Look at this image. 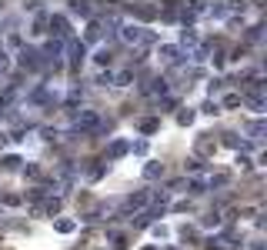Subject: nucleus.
I'll return each instance as SVG.
<instances>
[{
    "label": "nucleus",
    "mask_w": 267,
    "mask_h": 250,
    "mask_svg": "<svg viewBox=\"0 0 267 250\" xmlns=\"http://www.w3.org/2000/svg\"><path fill=\"white\" fill-rule=\"evenodd\" d=\"M74 127H77L80 133L100 130V114L97 110H77V114H74Z\"/></svg>",
    "instance_id": "1"
},
{
    "label": "nucleus",
    "mask_w": 267,
    "mask_h": 250,
    "mask_svg": "<svg viewBox=\"0 0 267 250\" xmlns=\"http://www.w3.org/2000/svg\"><path fill=\"white\" fill-rule=\"evenodd\" d=\"M121 40L124 44H150L154 33H147L144 27H131V23H127V27H121Z\"/></svg>",
    "instance_id": "2"
},
{
    "label": "nucleus",
    "mask_w": 267,
    "mask_h": 250,
    "mask_svg": "<svg viewBox=\"0 0 267 250\" xmlns=\"http://www.w3.org/2000/svg\"><path fill=\"white\" fill-rule=\"evenodd\" d=\"M47 27L54 30V37H57V40L70 37V23H67V17H60V13H57V17H50V23H47Z\"/></svg>",
    "instance_id": "3"
},
{
    "label": "nucleus",
    "mask_w": 267,
    "mask_h": 250,
    "mask_svg": "<svg viewBox=\"0 0 267 250\" xmlns=\"http://www.w3.org/2000/svg\"><path fill=\"white\" fill-rule=\"evenodd\" d=\"M20 64L27 67V70H37V67H40V54H37L33 47H23L20 50Z\"/></svg>",
    "instance_id": "4"
},
{
    "label": "nucleus",
    "mask_w": 267,
    "mask_h": 250,
    "mask_svg": "<svg viewBox=\"0 0 267 250\" xmlns=\"http://www.w3.org/2000/svg\"><path fill=\"white\" fill-rule=\"evenodd\" d=\"M127 150H131V143L127 140H114L111 147H107V160H117V157H124Z\"/></svg>",
    "instance_id": "5"
},
{
    "label": "nucleus",
    "mask_w": 267,
    "mask_h": 250,
    "mask_svg": "<svg viewBox=\"0 0 267 250\" xmlns=\"http://www.w3.org/2000/svg\"><path fill=\"white\" fill-rule=\"evenodd\" d=\"M60 54H64V40H57L54 37V40H47L44 44V54L40 57H60Z\"/></svg>",
    "instance_id": "6"
},
{
    "label": "nucleus",
    "mask_w": 267,
    "mask_h": 250,
    "mask_svg": "<svg viewBox=\"0 0 267 250\" xmlns=\"http://www.w3.org/2000/svg\"><path fill=\"white\" fill-rule=\"evenodd\" d=\"M84 54H87V44H84V40H70V60H74V64H80V60H84Z\"/></svg>",
    "instance_id": "7"
},
{
    "label": "nucleus",
    "mask_w": 267,
    "mask_h": 250,
    "mask_svg": "<svg viewBox=\"0 0 267 250\" xmlns=\"http://www.w3.org/2000/svg\"><path fill=\"white\" fill-rule=\"evenodd\" d=\"M144 204H147V194H131L127 197V204H124V210L131 214V210H140Z\"/></svg>",
    "instance_id": "8"
},
{
    "label": "nucleus",
    "mask_w": 267,
    "mask_h": 250,
    "mask_svg": "<svg viewBox=\"0 0 267 250\" xmlns=\"http://www.w3.org/2000/svg\"><path fill=\"white\" fill-rule=\"evenodd\" d=\"M160 174H164V163H157V160H150L144 167V177H147V180H157Z\"/></svg>",
    "instance_id": "9"
},
{
    "label": "nucleus",
    "mask_w": 267,
    "mask_h": 250,
    "mask_svg": "<svg viewBox=\"0 0 267 250\" xmlns=\"http://www.w3.org/2000/svg\"><path fill=\"white\" fill-rule=\"evenodd\" d=\"M157 54H160V60H177L180 50H177L174 44H160V50H157Z\"/></svg>",
    "instance_id": "10"
},
{
    "label": "nucleus",
    "mask_w": 267,
    "mask_h": 250,
    "mask_svg": "<svg viewBox=\"0 0 267 250\" xmlns=\"http://www.w3.org/2000/svg\"><path fill=\"white\" fill-rule=\"evenodd\" d=\"M247 133H251V140H261L264 137V120H251L247 124Z\"/></svg>",
    "instance_id": "11"
},
{
    "label": "nucleus",
    "mask_w": 267,
    "mask_h": 250,
    "mask_svg": "<svg viewBox=\"0 0 267 250\" xmlns=\"http://www.w3.org/2000/svg\"><path fill=\"white\" fill-rule=\"evenodd\" d=\"M54 230H57V234H74V220H57V224H54Z\"/></svg>",
    "instance_id": "12"
},
{
    "label": "nucleus",
    "mask_w": 267,
    "mask_h": 250,
    "mask_svg": "<svg viewBox=\"0 0 267 250\" xmlns=\"http://www.w3.org/2000/svg\"><path fill=\"white\" fill-rule=\"evenodd\" d=\"M147 94H167V80H150V87H144Z\"/></svg>",
    "instance_id": "13"
},
{
    "label": "nucleus",
    "mask_w": 267,
    "mask_h": 250,
    "mask_svg": "<svg viewBox=\"0 0 267 250\" xmlns=\"http://www.w3.org/2000/svg\"><path fill=\"white\" fill-rule=\"evenodd\" d=\"M20 157H3V160H0V167H3V170H17V167H20Z\"/></svg>",
    "instance_id": "14"
},
{
    "label": "nucleus",
    "mask_w": 267,
    "mask_h": 250,
    "mask_svg": "<svg viewBox=\"0 0 267 250\" xmlns=\"http://www.w3.org/2000/svg\"><path fill=\"white\" fill-rule=\"evenodd\" d=\"M47 23H50V17H47V13H40V17L33 20V33H44V30H47Z\"/></svg>",
    "instance_id": "15"
},
{
    "label": "nucleus",
    "mask_w": 267,
    "mask_h": 250,
    "mask_svg": "<svg viewBox=\"0 0 267 250\" xmlns=\"http://www.w3.org/2000/svg\"><path fill=\"white\" fill-rule=\"evenodd\" d=\"M190 190H194V194H204V190H207V180H204V177H194V180H190Z\"/></svg>",
    "instance_id": "16"
},
{
    "label": "nucleus",
    "mask_w": 267,
    "mask_h": 250,
    "mask_svg": "<svg viewBox=\"0 0 267 250\" xmlns=\"http://www.w3.org/2000/svg\"><path fill=\"white\" fill-rule=\"evenodd\" d=\"M137 17H140V20H154L157 10H154V7H137Z\"/></svg>",
    "instance_id": "17"
},
{
    "label": "nucleus",
    "mask_w": 267,
    "mask_h": 250,
    "mask_svg": "<svg viewBox=\"0 0 267 250\" xmlns=\"http://www.w3.org/2000/svg\"><path fill=\"white\" fill-rule=\"evenodd\" d=\"M160 17H164V20H177V17H180V10L174 7V3H170V7H164V13H160Z\"/></svg>",
    "instance_id": "18"
},
{
    "label": "nucleus",
    "mask_w": 267,
    "mask_h": 250,
    "mask_svg": "<svg viewBox=\"0 0 267 250\" xmlns=\"http://www.w3.org/2000/svg\"><path fill=\"white\" fill-rule=\"evenodd\" d=\"M70 10H74V13H80V17H87V13H90V7H87V3H70Z\"/></svg>",
    "instance_id": "19"
},
{
    "label": "nucleus",
    "mask_w": 267,
    "mask_h": 250,
    "mask_svg": "<svg viewBox=\"0 0 267 250\" xmlns=\"http://www.w3.org/2000/svg\"><path fill=\"white\" fill-rule=\"evenodd\" d=\"M100 37V23H90L87 27V40H97Z\"/></svg>",
    "instance_id": "20"
},
{
    "label": "nucleus",
    "mask_w": 267,
    "mask_h": 250,
    "mask_svg": "<svg viewBox=\"0 0 267 250\" xmlns=\"http://www.w3.org/2000/svg\"><path fill=\"white\" fill-rule=\"evenodd\" d=\"M247 104H251V107H254L257 114H261V110H264V97H247Z\"/></svg>",
    "instance_id": "21"
},
{
    "label": "nucleus",
    "mask_w": 267,
    "mask_h": 250,
    "mask_svg": "<svg viewBox=\"0 0 267 250\" xmlns=\"http://www.w3.org/2000/svg\"><path fill=\"white\" fill-rule=\"evenodd\" d=\"M154 237H157V240H167V237H170V230L160 224V227H154Z\"/></svg>",
    "instance_id": "22"
},
{
    "label": "nucleus",
    "mask_w": 267,
    "mask_h": 250,
    "mask_svg": "<svg viewBox=\"0 0 267 250\" xmlns=\"http://www.w3.org/2000/svg\"><path fill=\"white\" fill-rule=\"evenodd\" d=\"M97 84H104V87H107V84H114V74H111V70H104V74L97 77Z\"/></svg>",
    "instance_id": "23"
},
{
    "label": "nucleus",
    "mask_w": 267,
    "mask_h": 250,
    "mask_svg": "<svg viewBox=\"0 0 267 250\" xmlns=\"http://www.w3.org/2000/svg\"><path fill=\"white\" fill-rule=\"evenodd\" d=\"M237 104H241L237 94H227V97H224V107H237Z\"/></svg>",
    "instance_id": "24"
},
{
    "label": "nucleus",
    "mask_w": 267,
    "mask_h": 250,
    "mask_svg": "<svg viewBox=\"0 0 267 250\" xmlns=\"http://www.w3.org/2000/svg\"><path fill=\"white\" fill-rule=\"evenodd\" d=\"M131 80H134V74H131V70H124V74L117 77V84H121V87H127V84H131Z\"/></svg>",
    "instance_id": "25"
},
{
    "label": "nucleus",
    "mask_w": 267,
    "mask_h": 250,
    "mask_svg": "<svg viewBox=\"0 0 267 250\" xmlns=\"http://www.w3.org/2000/svg\"><path fill=\"white\" fill-rule=\"evenodd\" d=\"M140 130H144V133H154L157 130V120H144V124H140Z\"/></svg>",
    "instance_id": "26"
},
{
    "label": "nucleus",
    "mask_w": 267,
    "mask_h": 250,
    "mask_svg": "<svg viewBox=\"0 0 267 250\" xmlns=\"http://www.w3.org/2000/svg\"><path fill=\"white\" fill-rule=\"evenodd\" d=\"M177 120H180V124H190V120H194V110H190V107H187V110H180V117H177Z\"/></svg>",
    "instance_id": "27"
},
{
    "label": "nucleus",
    "mask_w": 267,
    "mask_h": 250,
    "mask_svg": "<svg viewBox=\"0 0 267 250\" xmlns=\"http://www.w3.org/2000/svg\"><path fill=\"white\" fill-rule=\"evenodd\" d=\"M131 150H134V153H147V143L137 140V143H131Z\"/></svg>",
    "instance_id": "28"
},
{
    "label": "nucleus",
    "mask_w": 267,
    "mask_h": 250,
    "mask_svg": "<svg viewBox=\"0 0 267 250\" xmlns=\"http://www.w3.org/2000/svg\"><path fill=\"white\" fill-rule=\"evenodd\" d=\"M57 207H60V200H47L44 210H47V214H57Z\"/></svg>",
    "instance_id": "29"
}]
</instances>
